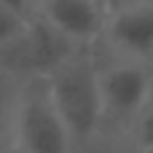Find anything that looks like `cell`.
<instances>
[{
  "mask_svg": "<svg viewBox=\"0 0 153 153\" xmlns=\"http://www.w3.org/2000/svg\"><path fill=\"white\" fill-rule=\"evenodd\" d=\"M50 97L72 135L76 153L99 142L104 133V106L97 76L95 45L76 48L45 74Z\"/></svg>",
  "mask_w": 153,
  "mask_h": 153,
  "instance_id": "cell-1",
  "label": "cell"
},
{
  "mask_svg": "<svg viewBox=\"0 0 153 153\" xmlns=\"http://www.w3.org/2000/svg\"><path fill=\"white\" fill-rule=\"evenodd\" d=\"M14 146L20 153H76L43 74H18Z\"/></svg>",
  "mask_w": 153,
  "mask_h": 153,
  "instance_id": "cell-2",
  "label": "cell"
},
{
  "mask_svg": "<svg viewBox=\"0 0 153 153\" xmlns=\"http://www.w3.org/2000/svg\"><path fill=\"white\" fill-rule=\"evenodd\" d=\"M97 76L104 106V131L115 126L126 133L135 115L153 92V63L113 54L99 59L97 54Z\"/></svg>",
  "mask_w": 153,
  "mask_h": 153,
  "instance_id": "cell-3",
  "label": "cell"
},
{
  "mask_svg": "<svg viewBox=\"0 0 153 153\" xmlns=\"http://www.w3.org/2000/svg\"><path fill=\"white\" fill-rule=\"evenodd\" d=\"M99 43L106 54L153 63V0L113 5Z\"/></svg>",
  "mask_w": 153,
  "mask_h": 153,
  "instance_id": "cell-4",
  "label": "cell"
},
{
  "mask_svg": "<svg viewBox=\"0 0 153 153\" xmlns=\"http://www.w3.org/2000/svg\"><path fill=\"white\" fill-rule=\"evenodd\" d=\"M113 0H36L34 16L74 45H97Z\"/></svg>",
  "mask_w": 153,
  "mask_h": 153,
  "instance_id": "cell-5",
  "label": "cell"
},
{
  "mask_svg": "<svg viewBox=\"0 0 153 153\" xmlns=\"http://www.w3.org/2000/svg\"><path fill=\"white\" fill-rule=\"evenodd\" d=\"M18 79L20 76L16 72L0 68V153L14 144V110Z\"/></svg>",
  "mask_w": 153,
  "mask_h": 153,
  "instance_id": "cell-6",
  "label": "cell"
},
{
  "mask_svg": "<svg viewBox=\"0 0 153 153\" xmlns=\"http://www.w3.org/2000/svg\"><path fill=\"white\" fill-rule=\"evenodd\" d=\"M29 23L32 18L0 2V65L7 63V59L23 45L29 32Z\"/></svg>",
  "mask_w": 153,
  "mask_h": 153,
  "instance_id": "cell-7",
  "label": "cell"
},
{
  "mask_svg": "<svg viewBox=\"0 0 153 153\" xmlns=\"http://www.w3.org/2000/svg\"><path fill=\"white\" fill-rule=\"evenodd\" d=\"M126 135L131 140L133 151H140L153 144V92L146 99V104L140 108V113L135 115L131 126L126 128Z\"/></svg>",
  "mask_w": 153,
  "mask_h": 153,
  "instance_id": "cell-8",
  "label": "cell"
},
{
  "mask_svg": "<svg viewBox=\"0 0 153 153\" xmlns=\"http://www.w3.org/2000/svg\"><path fill=\"white\" fill-rule=\"evenodd\" d=\"M2 5H7L9 9L18 11V14L27 16V18H32L34 16V7H36V0H0Z\"/></svg>",
  "mask_w": 153,
  "mask_h": 153,
  "instance_id": "cell-9",
  "label": "cell"
},
{
  "mask_svg": "<svg viewBox=\"0 0 153 153\" xmlns=\"http://www.w3.org/2000/svg\"><path fill=\"white\" fill-rule=\"evenodd\" d=\"M2 153H20V151H18V149L14 146V144H11V146H9V149H5V151H2Z\"/></svg>",
  "mask_w": 153,
  "mask_h": 153,
  "instance_id": "cell-10",
  "label": "cell"
},
{
  "mask_svg": "<svg viewBox=\"0 0 153 153\" xmlns=\"http://www.w3.org/2000/svg\"><path fill=\"white\" fill-rule=\"evenodd\" d=\"M135 153H153V144L146 146V149H140V151H135Z\"/></svg>",
  "mask_w": 153,
  "mask_h": 153,
  "instance_id": "cell-11",
  "label": "cell"
}]
</instances>
